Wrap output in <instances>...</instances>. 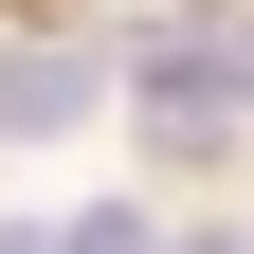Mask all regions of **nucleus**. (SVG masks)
<instances>
[{"label": "nucleus", "mask_w": 254, "mask_h": 254, "mask_svg": "<svg viewBox=\"0 0 254 254\" xmlns=\"http://www.w3.org/2000/svg\"><path fill=\"white\" fill-rule=\"evenodd\" d=\"M145 109H164V145H218L254 109V18H164L145 37Z\"/></svg>", "instance_id": "nucleus-1"}, {"label": "nucleus", "mask_w": 254, "mask_h": 254, "mask_svg": "<svg viewBox=\"0 0 254 254\" xmlns=\"http://www.w3.org/2000/svg\"><path fill=\"white\" fill-rule=\"evenodd\" d=\"M91 109H109V73H91L73 37H18L0 55V145H73Z\"/></svg>", "instance_id": "nucleus-2"}]
</instances>
